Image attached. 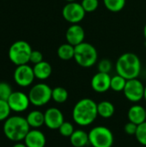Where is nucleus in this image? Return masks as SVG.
I'll list each match as a JSON object with an SVG mask.
<instances>
[{"label":"nucleus","instance_id":"2f4dec72","mask_svg":"<svg viewBox=\"0 0 146 147\" xmlns=\"http://www.w3.org/2000/svg\"><path fill=\"white\" fill-rule=\"evenodd\" d=\"M137 129H138V125H136L135 123H133L131 121L127 122L124 127V131L127 135H134L135 136Z\"/></svg>","mask_w":146,"mask_h":147},{"label":"nucleus","instance_id":"20e7f679","mask_svg":"<svg viewBox=\"0 0 146 147\" xmlns=\"http://www.w3.org/2000/svg\"><path fill=\"white\" fill-rule=\"evenodd\" d=\"M74 59L77 65L83 68H89L95 65L98 59L96 48L88 42H83L75 47Z\"/></svg>","mask_w":146,"mask_h":147},{"label":"nucleus","instance_id":"bb28decb","mask_svg":"<svg viewBox=\"0 0 146 147\" xmlns=\"http://www.w3.org/2000/svg\"><path fill=\"white\" fill-rule=\"evenodd\" d=\"M13 90L9 84L7 82H0V99L7 101Z\"/></svg>","mask_w":146,"mask_h":147},{"label":"nucleus","instance_id":"b1692460","mask_svg":"<svg viewBox=\"0 0 146 147\" xmlns=\"http://www.w3.org/2000/svg\"><path fill=\"white\" fill-rule=\"evenodd\" d=\"M126 0H103L105 7L111 12H120L126 6Z\"/></svg>","mask_w":146,"mask_h":147},{"label":"nucleus","instance_id":"393cba45","mask_svg":"<svg viewBox=\"0 0 146 147\" xmlns=\"http://www.w3.org/2000/svg\"><path fill=\"white\" fill-rule=\"evenodd\" d=\"M135 137L139 144L146 146V121L140 125H138Z\"/></svg>","mask_w":146,"mask_h":147},{"label":"nucleus","instance_id":"7ed1b4c3","mask_svg":"<svg viewBox=\"0 0 146 147\" xmlns=\"http://www.w3.org/2000/svg\"><path fill=\"white\" fill-rule=\"evenodd\" d=\"M29 131L30 126L24 117L14 115L4 121L3 134L6 138L11 141L20 142L24 140Z\"/></svg>","mask_w":146,"mask_h":147},{"label":"nucleus","instance_id":"f03ea898","mask_svg":"<svg viewBox=\"0 0 146 147\" xmlns=\"http://www.w3.org/2000/svg\"><path fill=\"white\" fill-rule=\"evenodd\" d=\"M115 69L117 74L126 80L138 78L141 71L140 59L133 53H125L118 58Z\"/></svg>","mask_w":146,"mask_h":147},{"label":"nucleus","instance_id":"0eeeda50","mask_svg":"<svg viewBox=\"0 0 146 147\" xmlns=\"http://www.w3.org/2000/svg\"><path fill=\"white\" fill-rule=\"evenodd\" d=\"M52 89L44 83L34 85L28 93L30 103L36 107H41L47 104L52 100Z\"/></svg>","mask_w":146,"mask_h":147},{"label":"nucleus","instance_id":"6e6552de","mask_svg":"<svg viewBox=\"0 0 146 147\" xmlns=\"http://www.w3.org/2000/svg\"><path fill=\"white\" fill-rule=\"evenodd\" d=\"M85 14L86 12L82 4L77 2L67 3L62 9V16L64 19L71 24H77L81 22L85 17Z\"/></svg>","mask_w":146,"mask_h":147},{"label":"nucleus","instance_id":"473e14b6","mask_svg":"<svg viewBox=\"0 0 146 147\" xmlns=\"http://www.w3.org/2000/svg\"><path fill=\"white\" fill-rule=\"evenodd\" d=\"M12 147H27V146L25 144H22V143H20V142H17L16 144H15Z\"/></svg>","mask_w":146,"mask_h":147},{"label":"nucleus","instance_id":"1a4fd4ad","mask_svg":"<svg viewBox=\"0 0 146 147\" xmlns=\"http://www.w3.org/2000/svg\"><path fill=\"white\" fill-rule=\"evenodd\" d=\"M126 98L132 102H139L144 99L145 85L138 78L129 79L126 81L123 90Z\"/></svg>","mask_w":146,"mask_h":147},{"label":"nucleus","instance_id":"5701e85b","mask_svg":"<svg viewBox=\"0 0 146 147\" xmlns=\"http://www.w3.org/2000/svg\"><path fill=\"white\" fill-rule=\"evenodd\" d=\"M126 79L123 78L122 76L117 74L111 78V85L110 89L115 92H120L123 91L126 84Z\"/></svg>","mask_w":146,"mask_h":147},{"label":"nucleus","instance_id":"2eb2a0df","mask_svg":"<svg viewBox=\"0 0 146 147\" xmlns=\"http://www.w3.org/2000/svg\"><path fill=\"white\" fill-rule=\"evenodd\" d=\"M46 139L45 134L39 129H32L24 139V144L27 147H45Z\"/></svg>","mask_w":146,"mask_h":147},{"label":"nucleus","instance_id":"f3484780","mask_svg":"<svg viewBox=\"0 0 146 147\" xmlns=\"http://www.w3.org/2000/svg\"><path fill=\"white\" fill-rule=\"evenodd\" d=\"M34 73L35 76V78H38L40 80H46L47 79L52 71V65L46 62V61H41L38 64H35L33 67Z\"/></svg>","mask_w":146,"mask_h":147},{"label":"nucleus","instance_id":"c756f323","mask_svg":"<svg viewBox=\"0 0 146 147\" xmlns=\"http://www.w3.org/2000/svg\"><path fill=\"white\" fill-rule=\"evenodd\" d=\"M97 66H98V71L109 73L110 71L112 70V62L108 59H102L98 63Z\"/></svg>","mask_w":146,"mask_h":147},{"label":"nucleus","instance_id":"9d476101","mask_svg":"<svg viewBox=\"0 0 146 147\" xmlns=\"http://www.w3.org/2000/svg\"><path fill=\"white\" fill-rule=\"evenodd\" d=\"M34 78V69L28 64L17 65L14 71V80L16 84L21 87H28L31 85Z\"/></svg>","mask_w":146,"mask_h":147},{"label":"nucleus","instance_id":"a211bd4d","mask_svg":"<svg viewBox=\"0 0 146 147\" xmlns=\"http://www.w3.org/2000/svg\"><path fill=\"white\" fill-rule=\"evenodd\" d=\"M70 142L74 147H84L89 144V133L82 129L75 130L74 133L70 137Z\"/></svg>","mask_w":146,"mask_h":147},{"label":"nucleus","instance_id":"a878e982","mask_svg":"<svg viewBox=\"0 0 146 147\" xmlns=\"http://www.w3.org/2000/svg\"><path fill=\"white\" fill-rule=\"evenodd\" d=\"M74 131H75L74 126L69 121H64L63 124L59 128V132L60 135L66 138H70L71 134L74 133Z\"/></svg>","mask_w":146,"mask_h":147},{"label":"nucleus","instance_id":"c9c22d12","mask_svg":"<svg viewBox=\"0 0 146 147\" xmlns=\"http://www.w3.org/2000/svg\"><path fill=\"white\" fill-rule=\"evenodd\" d=\"M67 1V3H71V2H76V0H65Z\"/></svg>","mask_w":146,"mask_h":147},{"label":"nucleus","instance_id":"4468645a","mask_svg":"<svg viewBox=\"0 0 146 147\" xmlns=\"http://www.w3.org/2000/svg\"><path fill=\"white\" fill-rule=\"evenodd\" d=\"M85 31L83 28L77 24H71L66 30L65 39L67 43L76 47L84 41Z\"/></svg>","mask_w":146,"mask_h":147},{"label":"nucleus","instance_id":"7c9ffc66","mask_svg":"<svg viewBox=\"0 0 146 147\" xmlns=\"http://www.w3.org/2000/svg\"><path fill=\"white\" fill-rule=\"evenodd\" d=\"M43 61V54L41 52L38 51V50H33L30 55V60L29 62L33 63L34 65L38 64L40 62Z\"/></svg>","mask_w":146,"mask_h":147},{"label":"nucleus","instance_id":"f8f14e48","mask_svg":"<svg viewBox=\"0 0 146 147\" xmlns=\"http://www.w3.org/2000/svg\"><path fill=\"white\" fill-rule=\"evenodd\" d=\"M45 125L51 130H59V127L65 121L62 111L57 108H49L44 113Z\"/></svg>","mask_w":146,"mask_h":147},{"label":"nucleus","instance_id":"423d86ee","mask_svg":"<svg viewBox=\"0 0 146 147\" xmlns=\"http://www.w3.org/2000/svg\"><path fill=\"white\" fill-rule=\"evenodd\" d=\"M89 144L92 147H112L114 137L113 132L107 127H95L89 132Z\"/></svg>","mask_w":146,"mask_h":147},{"label":"nucleus","instance_id":"6ab92c4d","mask_svg":"<svg viewBox=\"0 0 146 147\" xmlns=\"http://www.w3.org/2000/svg\"><path fill=\"white\" fill-rule=\"evenodd\" d=\"M27 121L28 123V125L30 126V127L33 128H39L40 127H42L43 125H45V116H44V113H42L40 110H33L30 113H28V115L26 117Z\"/></svg>","mask_w":146,"mask_h":147},{"label":"nucleus","instance_id":"ddd939ff","mask_svg":"<svg viewBox=\"0 0 146 147\" xmlns=\"http://www.w3.org/2000/svg\"><path fill=\"white\" fill-rule=\"evenodd\" d=\"M91 87L97 93H104L110 90L111 76L109 73H104L98 71L91 79Z\"/></svg>","mask_w":146,"mask_h":147},{"label":"nucleus","instance_id":"cd10ccee","mask_svg":"<svg viewBox=\"0 0 146 147\" xmlns=\"http://www.w3.org/2000/svg\"><path fill=\"white\" fill-rule=\"evenodd\" d=\"M81 4L86 13H91L97 9L99 0H82Z\"/></svg>","mask_w":146,"mask_h":147},{"label":"nucleus","instance_id":"39448f33","mask_svg":"<svg viewBox=\"0 0 146 147\" xmlns=\"http://www.w3.org/2000/svg\"><path fill=\"white\" fill-rule=\"evenodd\" d=\"M32 51L31 46L27 41L17 40L10 46L8 55L10 61L17 66L29 62Z\"/></svg>","mask_w":146,"mask_h":147},{"label":"nucleus","instance_id":"c85d7f7f","mask_svg":"<svg viewBox=\"0 0 146 147\" xmlns=\"http://www.w3.org/2000/svg\"><path fill=\"white\" fill-rule=\"evenodd\" d=\"M10 111L11 109L8 104V102L0 99V121L7 120L9 117Z\"/></svg>","mask_w":146,"mask_h":147},{"label":"nucleus","instance_id":"9b49d317","mask_svg":"<svg viewBox=\"0 0 146 147\" xmlns=\"http://www.w3.org/2000/svg\"><path fill=\"white\" fill-rule=\"evenodd\" d=\"M7 102L11 111L17 113L27 110L30 104L28 95H26L22 91H13Z\"/></svg>","mask_w":146,"mask_h":147},{"label":"nucleus","instance_id":"f704fd0d","mask_svg":"<svg viewBox=\"0 0 146 147\" xmlns=\"http://www.w3.org/2000/svg\"><path fill=\"white\" fill-rule=\"evenodd\" d=\"M144 99L145 100L146 102V85L145 86V93H144Z\"/></svg>","mask_w":146,"mask_h":147},{"label":"nucleus","instance_id":"dca6fc26","mask_svg":"<svg viewBox=\"0 0 146 147\" xmlns=\"http://www.w3.org/2000/svg\"><path fill=\"white\" fill-rule=\"evenodd\" d=\"M127 117L129 121L140 125L146 121V109L139 104L133 105L129 109Z\"/></svg>","mask_w":146,"mask_h":147},{"label":"nucleus","instance_id":"aec40b11","mask_svg":"<svg viewBox=\"0 0 146 147\" xmlns=\"http://www.w3.org/2000/svg\"><path fill=\"white\" fill-rule=\"evenodd\" d=\"M97 112L99 116L104 119H108L114 115L115 108L111 102L102 101L97 104Z\"/></svg>","mask_w":146,"mask_h":147},{"label":"nucleus","instance_id":"412c9836","mask_svg":"<svg viewBox=\"0 0 146 147\" xmlns=\"http://www.w3.org/2000/svg\"><path fill=\"white\" fill-rule=\"evenodd\" d=\"M57 53H58L59 58L62 60L72 59H74L75 47L69 43L62 44L59 47V48L57 50Z\"/></svg>","mask_w":146,"mask_h":147},{"label":"nucleus","instance_id":"4be33fe9","mask_svg":"<svg viewBox=\"0 0 146 147\" xmlns=\"http://www.w3.org/2000/svg\"><path fill=\"white\" fill-rule=\"evenodd\" d=\"M69 97V94L68 91L63 88V87H55L54 89H52V99L57 102V103H64L67 101Z\"/></svg>","mask_w":146,"mask_h":147},{"label":"nucleus","instance_id":"72a5a7b5","mask_svg":"<svg viewBox=\"0 0 146 147\" xmlns=\"http://www.w3.org/2000/svg\"><path fill=\"white\" fill-rule=\"evenodd\" d=\"M144 37H145V39L146 42V23L145 25V27H144Z\"/></svg>","mask_w":146,"mask_h":147},{"label":"nucleus","instance_id":"f257e3e1","mask_svg":"<svg viewBox=\"0 0 146 147\" xmlns=\"http://www.w3.org/2000/svg\"><path fill=\"white\" fill-rule=\"evenodd\" d=\"M97 103L90 98L79 100L73 107L72 119L80 127L91 125L97 118Z\"/></svg>","mask_w":146,"mask_h":147}]
</instances>
